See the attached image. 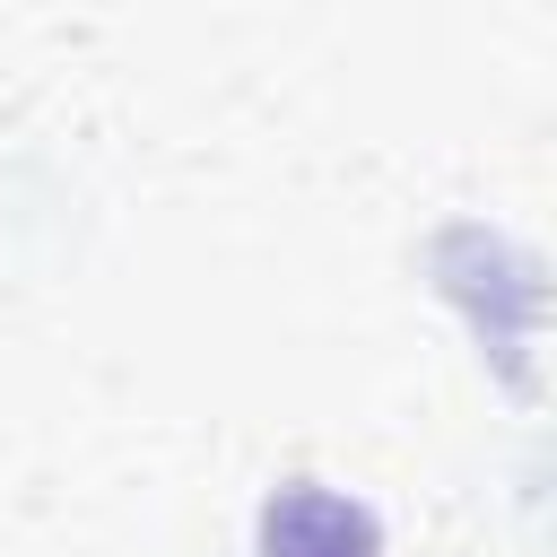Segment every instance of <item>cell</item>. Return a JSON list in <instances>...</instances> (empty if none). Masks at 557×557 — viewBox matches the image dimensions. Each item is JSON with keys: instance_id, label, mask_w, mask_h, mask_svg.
Masks as SVG:
<instances>
[{"instance_id": "1", "label": "cell", "mask_w": 557, "mask_h": 557, "mask_svg": "<svg viewBox=\"0 0 557 557\" xmlns=\"http://www.w3.org/2000/svg\"><path fill=\"white\" fill-rule=\"evenodd\" d=\"M252 557H383V522L366 496H348L331 479H287L261 496Z\"/></svg>"}]
</instances>
